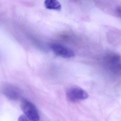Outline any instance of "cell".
Listing matches in <instances>:
<instances>
[{
  "instance_id": "7",
  "label": "cell",
  "mask_w": 121,
  "mask_h": 121,
  "mask_svg": "<svg viewBox=\"0 0 121 121\" xmlns=\"http://www.w3.org/2000/svg\"><path fill=\"white\" fill-rule=\"evenodd\" d=\"M18 121H34L30 120L24 115H21L18 118Z\"/></svg>"
},
{
  "instance_id": "6",
  "label": "cell",
  "mask_w": 121,
  "mask_h": 121,
  "mask_svg": "<svg viewBox=\"0 0 121 121\" xmlns=\"http://www.w3.org/2000/svg\"><path fill=\"white\" fill-rule=\"evenodd\" d=\"M5 94L9 99H17L19 97L18 91L15 89H8L5 91Z\"/></svg>"
},
{
  "instance_id": "1",
  "label": "cell",
  "mask_w": 121,
  "mask_h": 121,
  "mask_svg": "<svg viewBox=\"0 0 121 121\" xmlns=\"http://www.w3.org/2000/svg\"><path fill=\"white\" fill-rule=\"evenodd\" d=\"M66 95L67 99L72 102L85 100L89 97V94L86 91L77 87H72L67 89Z\"/></svg>"
},
{
  "instance_id": "8",
  "label": "cell",
  "mask_w": 121,
  "mask_h": 121,
  "mask_svg": "<svg viewBox=\"0 0 121 121\" xmlns=\"http://www.w3.org/2000/svg\"><path fill=\"white\" fill-rule=\"evenodd\" d=\"M117 12H118V13H119L120 15V16H121V7H118V8H117Z\"/></svg>"
},
{
  "instance_id": "5",
  "label": "cell",
  "mask_w": 121,
  "mask_h": 121,
  "mask_svg": "<svg viewBox=\"0 0 121 121\" xmlns=\"http://www.w3.org/2000/svg\"><path fill=\"white\" fill-rule=\"evenodd\" d=\"M45 6L47 9L60 11L61 5L57 0H45L44 2Z\"/></svg>"
},
{
  "instance_id": "3",
  "label": "cell",
  "mask_w": 121,
  "mask_h": 121,
  "mask_svg": "<svg viewBox=\"0 0 121 121\" xmlns=\"http://www.w3.org/2000/svg\"><path fill=\"white\" fill-rule=\"evenodd\" d=\"M50 48L55 54L63 58L70 59L75 56L74 52L72 49L62 44L52 43Z\"/></svg>"
},
{
  "instance_id": "4",
  "label": "cell",
  "mask_w": 121,
  "mask_h": 121,
  "mask_svg": "<svg viewBox=\"0 0 121 121\" xmlns=\"http://www.w3.org/2000/svg\"><path fill=\"white\" fill-rule=\"evenodd\" d=\"M109 67L114 72H118L121 70V57L116 54L109 55L106 59Z\"/></svg>"
},
{
  "instance_id": "2",
  "label": "cell",
  "mask_w": 121,
  "mask_h": 121,
  "mask_svg": "<svg viewBox=\"0 0 121 121\" xmlns=\"http://www.w3.org/2000/svg\"><path fill=\"white\" fill-rule=\"evenodd\" d=\"M21 108L24 115L30 120L39 121L40 115L35 106L30 102L23 99L21 104Z\"/></svg>"
}]
</instances>
